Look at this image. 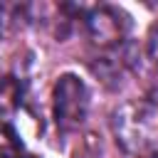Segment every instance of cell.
<instances>
[{
    "label": "cell",
    "mask_w": 158,
    "mask_h": 158,
    "mask_svg": "<svg viewBox=\"0 0 158 158\" xmlns=\"http://www.w3.org/2000/svg\"><path fill=\"white\" fill-rule=\"evenodd\" d=\"M114 133L118 143L138 156L158 148V104L131 101L114 116Z\"/></svg>",
    "instance_id": "6da1fadb"
},
{
    "label": "cell",
    "mask_w": 158,
    "mask_h": 158,
    "mask_svg": "<svg viewBox=\"0 0 158 158\" xmlns=\"http://www.w3.org/2000/svg\"><path fill=\"white\" fill-rule=\"evenodd\" d=\"M52 111L62 131H72L84 123L89 114V91L77 74H62L52 89Z\"/></svg>",
    "instance_id": "7a4b0ae2"
},
{
    "label": "cell",
    "mask_w": 158,
    "mask_h": 158,
    "mask_svg": "<svg viewBox=\"0 0 158 158\" xmlns=\"http://www.w3.org/2000/svg\"><path fill=\"white\" fill-rule=\"evenodd\" d=\"M128 25H131L128 22V15L121 12V10H116V7H99L89 17V32L101 44L118 42L128 32Z\"/></svg>",
    "instance_id": "3957f363"
},
{
    "label": "cell",
    "mask_w": 158,
    "mask_h": 158,
    "mask_svg": "<svg viewBox=\"0 0 158 158\" xmlns=\"http://www.w3.org/2000/svg\"><path fill=\"white\" fill-rule=\"evenodd\" d=\"M17 151H22L20 138L15 136V131L0 121V158H12Z\"/></svg>",
    "instance_id": "277c9868"
},
{
    "label": "cell",
    "mask_w": 158,
    "mask_h": 158,
    "mask_svg": "<svg viewBox=\"0 0 158 158\" xmlns=\"http://www.w3.org/2000/svg\"><path fill=\"white\" fill-rule=\"evenodd\" d=\"M12 158H37V156H30V153H25V151H17Z\"/></svg>",
    "instance_id": "5b68a950"
},
{
    "label": "cell",
    "mask_w": 158,
    "mask_h": 158,
    "mask_svg": "<svg viewBox=\"0 0 158 158\" xmlns=\"http://www.w3.org/2000/svg\"><path fill=\"white\" fill-rule=\"evenodd\" d=\"M156 158H158V156H156Z\"/></svg>",
    "instance_id": "8992f818"
}]
</instances>
